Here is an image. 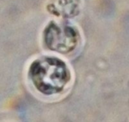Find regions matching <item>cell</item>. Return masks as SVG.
I'll return each instance as SVG.
<instances>
[{
	"label": "cell",
	"mask_w": 129,
	"mask_h": 122,
	"mask_svg": "<svg viewBox=\"0 0 129 122\" xmlns=\"http://www.w3.org/2000/svg\"><path fill=\"white\" fill-rule=\"evenodd\" d=\"M29 75L35 88L45 95L60 93L70 82V72L64 63L51 58L34 63Z\"/></svg>",
	"instance_id": "cell-1"
}]
</instances>
